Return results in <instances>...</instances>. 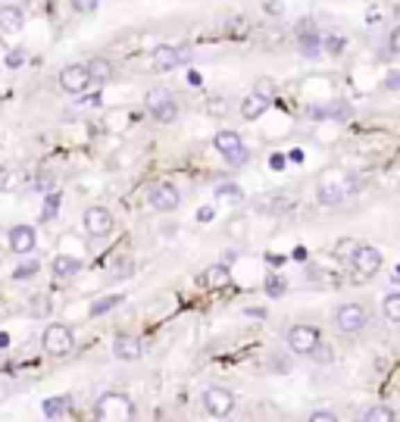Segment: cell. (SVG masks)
Returning a JSON list of instances; mask_svg holds the SVG:
<instances>
[{
	"instance_id": "6da1fadb",
	"label": "cell",
	"mask_w": 400,
	"mask_h": 422,
	"mask_svg": "<svg viewBox=\"0 0 400 422\" xmlns=\"http://www.w3.org/2000/svg\"><path fill=\"white\" fill-rule=\"evenodd\" d=\"M97 422H135L138 410H135V400L128 394H119V391H106V394L97 397Z\"/></svg>"
},
{
	"instance_id": "30bf717a",
	"label": "cell",
	"mask_w": 400,
	"mask_h": 422,
	"mask_svg": "<svg viewBox=\"0 0 400 422\" xmlns=\"http://www.w3.org/2000/svg\"><path fill=\"white\" fill-rule=\"evenodd\" d=\"M147 201H150V207H153L156 213H172V210L181 203V194H178V188H175L172 182H156V185H150Z\"/></svg>"
},
{
	"instance_id": "d4e9b609",
	"label": "cell",
	"mask_w": 400,
	"mask_h": 422,
	"mask_svg": "<svg viewBox=\"0 0 400 422\" xmlns=\"http://www.w3.org/2000/svg\"><path fill=\"white\" fill-rule=\"evenodd\" d=\"M216 197H225V201H231V203H241L244 191L238 188L235 182H225V185H219V188H216Z\"/></svg>"
},
{
	"instance_id": "f546056e",
	"label": "cell",
	"mask_w": 400,
	"mask_h": 422,
	"mask_svg": "<svg viewBox=\"0 0 400 422\" xmlns=\"http://www.w3.org/2000/svg\"><path fill=\"white\" fill-rule=\"evenodd\" d=\"M62 407H66V397H56V400H47V403H44V413H47V416H60Z\"/></svg>"
},
{
	"instance_id": "74e56055",
	"label": "cell",
	"mask_w": 400,
	"mask_h": 422,
	"mask_svg": "<svg viewBox=\"0 0 400 422\" xmlns=\"http://www.w3.org/2000/svg\"><path fill=\"white\" fill-rule=\"evenodd\" d=\"M31 313H38V316H41V313H47V301H44L41 294H35V297H31Z\"/></svg>"
},
{
	"instance_id": "7dc6e473",
	"label": "cell",
	"mask_w": 400,
	"mask_h": 422,
	"mask_svg": "<svg viewBox=\"0 0 400 422\" xmlns=\"http://www.w3.org/2000/svg\"><path fill=\"white\" fill-rule=\"evenodd\" d=\"M6 182V169H3V166H0V185H3Z\"/></svg>"
},
{
	"instance_id": "f1b7e54d",
	"label": "cell",
	"mask_w": 400,
	"mask_h": 422,
	"mask_svg": "<svg viewBox=\"0 0 400 422\" xmlns=\"http://www.w3.org/2000/svg\"><path fill=\"white\" fill-rule=\"evenodd\" d=\"M100 0H72V10L75 13H94Z\"/></svg>"
},
{
	"instance_id": "f35d334b",
	"label": "cell",
	"mask_w": 400,
	"mask_h": 422,
	"mask_svg": "<svg viewBox=\"0 0 400 422\" xmlns=\"http://www.w3.org/2000/svg\"><path fill=\"white\" fill-rule=\"evenodd\" d=\"M25 63V53L22 51H12L10 57H6V66H12V69H16V66H22Z\"/></svg>"
},
{
	"instance_id": "4dcf8cb0",
	"label": "cell",
	"mask_w": 400,
	"mask_h": 422,
	"mask_svg": "<svg viewBox=\"0 0 400 422\" xmlns=\"http://www.w3.org/2000/svg\"><path fill=\"white\" fill-rule=\"evenodd\" d=\"M310 360H316V363H331V351H328V344H319L316 351L310 353Z\"/></svg>"
},
{
	"instance_id": "8d00e7d4",
	"label": "cell",
	"mask_w": 400,
	"mask_h": 422,
	"mask_svg": "<svg viewBox=\"0 0 400 422\" xmlns=\"http://www.w3.org/2000/svg\"><path fill=\"white\" fill-rule=\"evenodd\" d=\"M288 166V160H285V153H272L269 157V169H275V172H281Z\"/></svg>"
},
{
	"instance_id": "4316f807",
	"label": "cell",
	"mask_w": 400,
	"mask_h": 422,
	"mask_svg": "<svg viewBox=\"0 0 400 422\" xmlns=\"http://www.w3.org/2000/svg\"><path fill=\"white\" fill-rule=\"evenodd\" d=\"M35 276H38L35 260H25V263H19L16 269H12V278H16V282H25V278H35Z\"/></svg>"
},
{
	"instance_id": "836d02e7",
	"label": "cell",
	"mask_w": 400,
	"mask_h": 422,
	"mask_svg": "<svg viewBox=\"0 0 400 422\" xmlns=\"http://www.w3.org/2000/svg\"><path fill=\"white\" fill-rule=\"evenodd\" d=\"M360 244V241H338V257L350 260V253H353V247Z\"/></svg>"
},
{
	"instance_id": "cb8c5ba5",
	"label": "cell",
	"mask_w": 400,
	"mask_h": 422,
	"mask_svg": "<svg viewBox=\"0 0 400 422\" xmlns=\"http://www.w3.org/2000/svg\"><path fill=\"white\" fill-rule=\"evenodd\" d=\"M119 301H122V297L119 294H110V297H103V301H94L91 307H88V313L91 316H100V313H110L112 307H119Z\"/></svg>"
},
{
	"instance_id": "7bdbcfd3",
	"label": "cell",
	"mask_w": 400,
	"mask_h": 422,
	"mask_svg": "<svg viewBox=\"0 0 400 422\" xmlns=\"http://www.w3.org/2000/svg\"><path fill=\"white\" fill-rule=\"evenodd\" d=\"M188 60H191V47H188V44H178V66L188 63Z\"/></svg>"
},
{
	"instance_id": "ee69618b",
	"label": "cell",
	"mask_w": 400,
	"mask_h": 422,
	"mask_svg": "<svg viewBox=\"0 0 400 422\" xmlns=\"http://www.w3.org/2000/svg\"><path fill=\"white\" fill-rule=\"evenodd\" d=\"M385 85H388V88H391V91H397V88H400V76H397V72H391Z\"/></svg>"
},
{
	"instance_id": "d6986e66",
	"label": "cell",
	"mask_w": 400,
	"mask_h": 422,
	"mask_svg": "<svg viewBox=\"0 0 400 422\" xmlns=\"http://www.w3.org/2000/svg\"><path fill=\"white\" fill-rule=\"evenodd\" d=\"M266 110H269V103L262 101V97H256V94H247V97H244V103H241V116H244L247 122L260 119Z\"/></svg>"
},
{
	"instance_id": "4fadbf2b",
	"label": "cell",
	"mask_w": 400,
	"mask_h": 422,
	"mask_svg": "<svg viewBox=\"0 0 400 422\" xmlns=\"http://www.w3.org/2000/svg\"><path fill=\"white\" fill-rule=\"evenodd\" d=\"M112 357L125 360V363H135V360H141L144 357L141 338H135V335H116V338H112Z\"/></svg>"
},
{
	"instance_id": "8fae6325",
	"label": "cell",
	"mask_w": 400,
	"mask_h": 422,
	"mask_svg": "<svg viewBox=\"0 0 400 422\" xmlns=\"http://www.w3.org/2000/svg\"><path fill=\"white\" fill-rule=\"evenodd\" d=\"M81 222H85V235H91V238H106L112 232V213L106 207H100V203L88 207Z\"/></svg>"
},
{
	"instance_id": "8992f818",
	"label": "cell",
	"mask_w": 400,
	"mask_h": 422,
	"mask_svg": "<svg viewBox=\"0 0 400 422\" xmlns=\"http://www.w3.org/2000/svg\"><path fill=\"white\" fill-rule=\"evenodd\" d=\"M144 103H147L150 116H153L156 122H162V126L175 122V116H178V103H175V97L169 94L166 88H153V91H147Z\"/></svg>"
},
{
	"instance_id": "1f68e13d",
	"label": "cell",
	"mask_w": 400,
	"mask_h": 422,
	"mask_svg": "<svg viewBox=\"0 0 400 422\" xmlns=\"http://www.w3.org/2000/svg\"><path fill=\"white\" fill-rule=\"evenodd\" d=\"M306 422H338V416L331 413V410H316V413H310Z\"/></svg>"
},
{
	"instance_id": "484cf974",
	"label": "cell",
	"mask_w": 400,
	"mask_h": 422,
	"mask_svg": "<svg viewBox=\"0 0 400 422\" xmlns=\"http://www.w3.org/2000/svg\"><path fill=\"white\" fill-rule=\"evenodd\" d=\"M297 41H300V51L306 53V57H319V35L312 32V35H297Z\"/></svg>"
},
{
	"instance_id": "7c38bea8",
	"label": "cell",
	"mask_w": 400,
	"mask_h": 422,
	"mask_svg": "<svg viewBox=\"0 0 400 422\" xmlns=\"http://www.w3.org/2000/svg\"><path fill=\"white\" fill-rule=\"evenodd\" d=\"M88 85H91V76H88L85 66H66V69L60 72V88L66 91V94H81V91H88Z\"/></svg>"
},
{
	"instance_id": "e0dca14e",
	"label": "cell",
	"mask_w": 400,
	"mask_h": 422,
	"mask_svg": "<svg viewBox=\"0 0 400 422\" xmlns=\"http://www.w3.org/2000/svg\"><path fill=\"white\" fill-rule=\"evenodd\" d=\"M50 272L60 278H69V276H75V272H81V260L60 253V257H53V263H50Z\"/></svg>"
},
{
	"instance_id": "f6af8a7d",
	"label": "cell",
	"mask_w": 400,
	"mask_h": 422,
	"mask_svg": "<svg viewBox=\"0 0 400 422\" xmlns=\"http://www.w3.org/2000/svg\"><path fill=\"white\" fill-rule=\"evenodd\" d=\"M281 10H285V7H281L278 0H269V3H266V13H275V16H278Z\"/></svg>"
},
{
	"instance_id": "603a6c76",
	"label": "cell",
	"mask_w": 400,
	"mask_h": 422,
	"mask_svg": "<svg viewBox=\"0 0 400 422\" xmlns=\"http://www.w3.org/2000/svg\"><path fill=\"white\" fill-rule=\"evenodd\" d=\"M381 310H385V316H388L391 322H400V294H397V291L385 294V301H381Z\"/></svg>"
},
{
	"instance_id": "7a4b0ae2",
	"label": "cell",
	"mask_w": 400,
	"mask_h": 422,
	"mask_svg": "<svg viewBox=\"0 0 400 422\" xmlns=\"http://www.w3.org/2000/svg\"><path fill=\"white\" fill-rule=\"evenodd\" d=\"M353 191H356L353 178L335 172V176H328V178H322V182H319L316 197H319V203H322V207H338V203H344L350 194H353Z\"/></svg>"
},
{
	"instance_id": "b9f144b4",
	"label": "cell",
	"mask_w": 400,
	"mask_h": 422,
	"mask_svg": "<svg viewBox=\"0 0 400 422\" xmlns=\"http://www.w3.org/2000/svg\"><path fill=\"white\" fill-rule=\"evenodd\" d=\"M225 110H228V103H222V101H212V103H210V113H212V116H222Z\"/></svg>"
},
{
	"instance_id": "d590c367",
	"label": "cell",
	"mask_w": 400,
	"mask_h": 422,
	"mask_svg": "<svg viewBox=\"0 0 400 422\" xmlns=\"http://www.w3.org/2000/svg\"><path fill=\"white\" fill-rule=\"evenodd\" d=\"M319 44H322V47H328L331 53H341L344 41H341V38H319Z\"/></svg>"
},
{
	"instance_id": "7402d4cb",
	"label": "cell",
	"mask_w": 400,
	"mask_h": 422,
	"mask_svg": "<svg viewBox=\"0 0 400 422\" xmlns=\"http://www.w3.org/2000/svg\"><path fill=\"white\" fill-rule=\"evenodd\" d=\"M250 94H256V97H262L266 103H272L278 91H275V82H272V78H256V85H253V91H250Z\"/></svg>"
},
{
	"instance_id": "5b68a950",
	"label": "cell",
	"mask_w": 400,
	"mask_h": 422,
	"mask_svg": "<svg viewBox=\"0 0 400 422\" xmlns=\"http://www.w3.org/2000/svg\"><path fill=\"white\" fill-rule=\"evenodd\" d=\"M285 341H288V351L291 353H297V357H310V353L322 344V332H319L316 326H303V322H297V326L288 328Z\"/></svg>"
},
{
	"instance_id": "9c48e42d",
	"label": "cell",
	"mask_w": 400,
	"mask_h": 422,
	"mask_svg": "<svg viewBox=\"0 0 400 422\" xmlns=\"http://www.w3.org/2000/svg\"><path fill=\"white\" fill-rule=\"evenodd\" d=\"M203 410L210 416H216V419H225V416L235 410V394H231L228 388H219V385H210V388L203 391Z\"/></svg>"
},
{
	"instance_id": "2e32d148",
	"label": "cell",
	"mask_w": 400,
	"mask_h": 422,
	"mask_svg": "<svg viewBox=\"0 0 400 422\" xmlns=\"http://www.w3.org/2000/svg\"><path fill=\"white\" fill-rule=\"evenodd\" d=\"M228 282H231V272H228V266H225V263L210 266V269L200 276V285H206V288H225Z\"/></svg>"
},
{
	"instance_id": "277c9868",
	"label": "cell",
	"mask_w": 400,
	"mask_h": 422,
	"mask_svg": "<svg viewBox=\"0 0 400 422\" xmlns=\"http://www.w3.org/2000/svg\"><path fill=\"white\" fill-rule=\"evenodd\" d=\"M41 347H44V353H50V357H66V353H72V347H75L72 328L62 326V322H50L41 335Z\"/></svg>"
},
{
	"instance_id": "60d3db41",
	"label": "cell",
	"mask_w": 400,
	"mask_h": 422,
	"mask_svg": "<svg viewBox=\"0 0 400 422\" xmlns=\"http://www.w3.org/2000/svg\"><path fill=\"white\" fill-rule=\"evenodd\" d=\"M212 216H216V210H212V207H200L197 210V222H210Z\"/></svg>"
},
{
	"instance_id": "44dd1931",
	"label": "cell",
	"mask_w": 400,
	"mask_h": 422,
	"mask_svg": "<svg viewBox=\"0 0 400 422\" xmlns=\"http://www.w3.org/2000/svg\"><path fill=\"white\" fill-rule=\"evenodd\" d=\"M362 422H397V416H394L391 407H385V403H375V407L366 410Z\"/></svg>"
},
{
	"instance_id": "ac0fdd59",
	"label": "cell",
	"mask_w": 400,
	"mask_h": 422,
	"mask_svg": "<svg viewBox=\"0 0 400 422\" xmlns=\"http://www.w3.org/2000/svg\"><path fill=\"white\" fill-rule=\"evenodd\" d=\"M85 69H88V76H91V82H110L112 78V63L106 57H94Z\"/></svg>"
},
{
	"instance_id": "c3c4849f",
	"label": "cell",
	"mask_w": 400,
	"mask_h": 422,
	"mask_svg": "<svg viewBox=\"0 0 400 422\" xmlns=\"http://www.w3.org/2000/svg\"><path fill=\"white\" fill-rule=\"evenodd\" d=\"M353 422H362V419H353Z\"/></svg>"
},
{
	"instance_id": "9a60e30c",
	"label": "cell",
	"mask_w": 400,
	"mask_h": 422,
	"mask_svg": "<svg viewBox=\"0 0 400 422\" xmlns=\"http://www.w3.org/2000/svg\"><path fill=\"white\" fill-rule=\"evenodd\" d=\"M150 63H153V69H160V72L175 69V66H178V47H172V44L156 47L153 57H150Z\"/></svg>"
},
{
	"instance_id": "ab89813d",
	"label": "cell",
	"mask_w": 400,
	"mask_h": 422,
	"mask_svg": "<svg viewBox=\"0 0 400 422\" xmlns=\"http://www.w3.org/2000/svg\"><path fill=\"white\" fill-rule=\"evenodd\" d=\"M397 44H400V32H397V28H394V32L388 35V51H391V53H397V51H400Z\"/></svg>"
},
{
	"instance_id": "83f0119b",
	"label": "cell",
	"mask_w": 400,
	"mask_h": 422,
	"mask_svg": "<svg viewBox=\"0 0 400 422\" xmlns=\"http://www.w3.org/2000/svg\"><path fill=\"white\" fill-rule=\"evenodd\" d=\"M266 294L269 297H281V294H285V278L275 276V272H269V276H266Z\"/></svg>"
},
{
	"instance_id": "5bb4252c",
	"label": "cell",
	"mask_w": 400,
	"mask_h": 422,
	"mask_svg": "<svg viewBox=\"0 0 400 422\" xmlns=\"http://www.w3.org/2000/svg\"><path fill=\"white\" fill-rule=\"evenodd\" d=\"M35 228L31 226H16V228H10V251L12 253H31L35 251Z\"/></svg>"
},
{
	"instance_id": "ffe728a7",
	"label": "cell",
	"mask_w": 400,
	"mask_h": 422,
	"mask_svg": "<svg viewBox=\"0 0 400 422\" xmlns=\"http://www.w3.org/2000/svg\"><path fill=\"white\" fill-rule=\"evenodd\" d=\"M22 22H25V16L19 7H0V28L3 32H19Z\"/></svg>"
},
{
	"instance_id": "ba28073f",
	"label": "cell",
	"mask_w": 400,
	"mask_h": 422,
	"mask_svg": "<svg viewBox=\"0 0 400 422\" xmlns=\"http://www.w3.org/2000/svg\"><path fill=\"white\" fill-rule=\"evenodd\" d=\"M381 263H385V257H381V251L372 244H356L353 253H350V266H353L362 278L375 276V272L381 269Z\"/></svg>"
},
{
	"instance_id": "e575fe53",
	"label": "cell",
	"mask_w": 400,
	"mask_h": 422,
	"mask_svg": "<svg viewBox=\"0 0 400 422\" xmlns=\"http://www.w3.org/2000/svg\"><path fill=\"white\" fill-rule=\"evenodd\" d=\"M53 182H56V178H53V172H41V176H38V188H41V191H50V188H53Z\"/></svg>"
},
{
	"instance_id": "52a82bcc",
	"label": "cell",
	"mask_w": 400,
	"mask_h": 422,
	"mask_svg": "<svg viewBox=\"0 0 400 422\" xmlns=\"http://www.w3.org/2000/svg\"><path fill=\"white\" fill-rule=\"evenodd\" d=\"M369 322V313L362 303H341V307L335 310V328L344 335H356L362 332Z\"/></svg>"
},
{
	"instance_id": "3957f363",
	"label": "cell",
	"mask_w": 400,
	"mask_h": 422,
	"mask_svg": "<svg viewBox=\"0 0 400 422\" xmlns=\"http://www.w3.org/2000/svg\"><path fill=\"white\" fill-rule=\"evenodd\" d=\"M212 147H216V153L225 160L228 166H244L250 160V151L247 144L241 141V135L231 132V128H222V132H216V138H212Z\"/></svg>"
},
{
	"instance_id": "d6a6232c",
	"label": "cell",
	"mask_w": 400,
	"mask_h": 422,
	"mask_svg": "<svg viewBox=\"0 0 400 422\" xmlns=\"http://www.w3.org/2000/svg\"><path fill=\"white\" fill-rule=\"evenodd\" d=\"M56 207H60V194H50V197H47V203H44V219L56 216Z\"/></svg>"
},
{
	"instance_id": "bcb514c9",
	"label": "cell",
	"mask_w": 400,
	"mask_h": 422,
	"mask_svg": "<svg viewBox=\"0 0 400 422\" xmlns=\"http://www.w3.org/2000/svg\"><path fill=\"white\" fill-rule=\"evenodd\" d=\"M285 160H294V163H303V151H291Z\"/></svg>"
}]
</instances>
